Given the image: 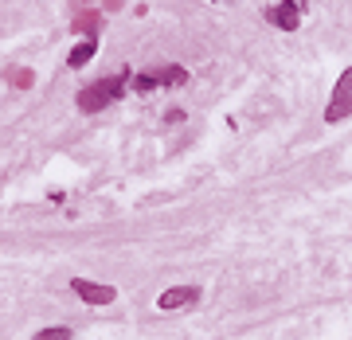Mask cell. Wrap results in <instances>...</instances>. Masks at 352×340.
<instances>
[{
	"instance_id": "5b68a950",
	"label": "cell",
	"mask_w": 352,
	"mask_h": 340,
	"mask_svg": "<svg viewBox=\"0 0 352 340\" xmlns=\"http://www.w3.org/2000/svg\"><path fill=\"white\" fill-rule=\"evenodd\" d=\"M196 297H200V286H173L157 297V305L161 309H188V305H196Z\"/></svg>"
},
{
	"instance_id": "277c9868",
	"label": "cell",
	"mask_w": 352,
	"mask_h": 340,
	"mask_svg": "<svg viewBox=\"0 0 352 340\" xmlns=\"http://www.w3.org/2000/svg\"><path fill=\"white\" fill-rule=\"evenodd\" d=\"M71 290H75L87 305H110L113 297H118L113 286H102V282H90V277H71Z\"/></svg>"
},
{
	"instance_id": "30bf717a",
	"label": "cell",
	"mask_w": 352,
	"mask_h": 340,
	"mask_svg": "<svg viewBox=\"0 0 352 340\" xmlns=\"http://www.w3.org/2000/svg\"><path fill=\"white\" fill-rule=\"evenodd\" d=\"M75 27H78V32H98V27H102V16H98V12H87L82 20H75Z\"/></svg>"
},
{
	"instance_id": "9c48e42d",
	"label": "cell",
	"mask_w": 352,
	"mask_h": 340,
	"mask_svg": "<svg viewBox=\"0 0 352 340\" xmlns=\"http://www.w3.org/2000/svg\"><path fill=\"white\" fill-rule=\"evenodd\" d=\"M32 340H71V328L55 325V328H43V332H36Z\"/></svg>"
},
{
	"instance_id": "7a4b0ae2",
	"label": "cell",
	"mask_w": 352,
	"mask_h": 340,
	"mask_svg": "<svg viewBox=\"0 0 352 340\" xmlns=\"http://www.w3.org/2000/svg\"><path fill=\"white\" fill-rule=\"evenodd\" d=\"M349 113H352V67L337 78V87H333V98H329V110H325V122L333 126V122H344Z\"/></svg>"
},
{
	"instance_id": "8fae6325",
	"label": "cell",
	"mask_w": 352,
	"mask_h": 340,
	"mask_svg": "<svg viewBox=\"0 0 352 340\" xmlns=\"http://www.w3.org/2000/svg\"><path fill=\"white\" fill-rule=\"evenodd\" d=\"M161 87V78L157 75H141V78H133V90H141V94H149V90H157Z\"/></svg>"
},
{
	"instance_id": "ba28073f",
	"label": "cell",
	"mask_w": 352,
	"mask_h": 340,
	"mask_svg": "<svg viewBox=\"0 0 352 340\" xmlns=\"http://www.w3.org/2000/svg\"><path fill=\"white\" fill-rule=\"evenodd\" d=\"M161 82H176V87H184V82H188V71H184V67H168V71H161Z\"/></svg>"
},
{
	"instance_id": "8992f818",
	"label": "cell",
	"mask_w": 352,
	"mask_h": 340,
	"mask_svg": "<svg viewBox=\"0 0 352 340\" xmlns=\"http://www.w3.org/2000/svg\"><path fill=\"white\" fill-rule=\"evenodd\" d=\"M94 51H98V43H94V39H82V43H78V47L75 51H71V59H67V67H75V71H78V67H87L90 63V59H94Z\"/></svg>"
},
{
	"instance_id": "6da1fadb",
	"label": "cell",
	"mask_w": 352,
	"mask_h": 340,
	"mask_svg": "<svg viewBox=\"0 0 352 340\" xmlns=\"http://www.w3.org/2000/svg\"><path fill=\"white\" fill-rule=\"evenodd\" d=\"M126 78L129 75H118V78H102V82H94V87L78 90V110L82 113H98L106 110L113 98H122V90H126Z\"/></svg>"
},
{
	"instance_id": "52a82bcc",
	"label": "cell",
	"mask_w": 352,
	"mask_h": 340,
	"mask_svg": "<svg viewBox=\"0 0 352 340\" xmlns=\"http://www.w3.org/2000/svg\"><path fill=\"white\" fill-rule=\"evenodd\" d=\"M8 82L20 87V90H32V87H36V75H32L28 67H16V71H8Z\"/></svg>"
},
{
	"instance_id": "3957f363",
	"label": "cell",
	"mask_w": 352,
	"mask_h": 340,
	"mask_svg": "<svg viewBox=\"0 0 352 340\" xmlns=\"http://www.w3.org/2000/svg\"><path fill=\"white\" fill-rule=\"evenodd\" d=\"M266 20H270L278 32H298V27H302V4H298V0L270 4V8H266Z\"/></svg>"
}]
</instances>
